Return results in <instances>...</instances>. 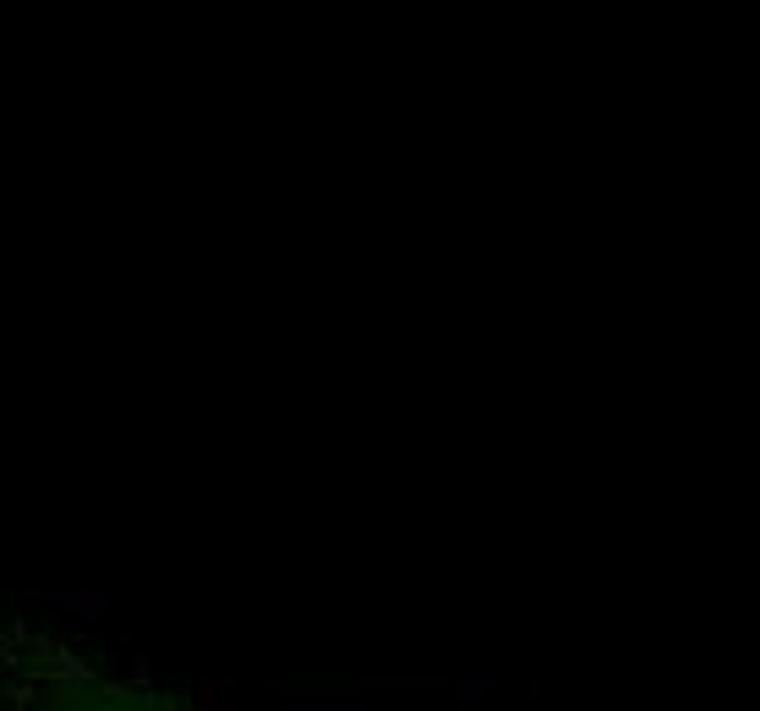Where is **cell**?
Listing matches in <instances>:
<instances>
[{
    "mask_svg": "<svg viewBox=\"0 0 760 711\" xmlns=\"http://www.w3.org/2000/svg\"><path fill=\"white\" fill-rule=\"evenodd\" d=\"M33 657V701L22 711H214V701H175L170 690L132 673H110L72 657L61 646H28Z\"/></svg>",
    "mask_w": 760,
    "mask_h": 711,
    "instance_id": "obj_1",
    "label": "cell"
}]
</instances>
